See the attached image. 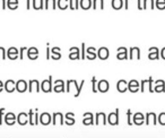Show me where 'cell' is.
<instances>
[{"instance_id":"cell-28","label":"cell","mask_w":165,"mask_h":138,"mask_svg":"<svg viewBox=\"0 0 165 138\" xmlns=\"http://www.w3.org/2000/svg\"><path fill=\"white\" fill-rule=\"evenodd\" d=\"M92 92L93 93H98V80H96V77H93L92 78Z\"/></svg>"},{"instance_id":"cell-29","label":"cell","mask_w":165,"mask_h":138,"mask_svg":"<svg viewBox=\"0 0 165 138\" xmlns=\"http://www.w3.org/2000/svg\"><path fill=\"white\" fill-rule=\"evenodd\" d=\"M155 7H157L161 10L165 9V0H156L155 1Z\"/></svg>"},{"instance_id":"cell-31","label":"cell","mask_w":165,"mask_h":138,"mask_svg":"<svg viewBox=\"0 0 165 138\" xmlns=\"http://www.w3.org/2000/svg\"><path fill=\"white\" fill-rule=\"evenodd\" d=\"M117 58L119 60H126V59H128V52H118Z\"/></svg>"},{"instance_id":"cell-6","label":"cell","mask_w":165,"mask_h":138,"mask_svg":"<svg viewBox=\"0 0 165 138\" xmlns=\"http://www.w3.org/2000/svg\"><path fill=\"white\" fill-rule=\"evenodd\" d=\"M69 59H70V60H77V59H80L79 48H77V47L70 48V50H69Z\"/></svg>"},{"instance_id":"cell-21","label":"cell","mask_w":165,"mask_h":138,"mask_svg":"<svg viewBox=\"0 0 165 138\" xmlns=\"http://www.w3.org/2000/svg\"><path fill=\"white\" fill-rule=\"evenodd\" d=\"M79 5L82 9L87 10V9L92 8V0H79Z\"/></svg>"},{"instance_id":"cell-23","label":"cell","mask_w":165,"mask_h":138,"mask_svg":"<svg viewBox=\"0 0 165 138\" xmlns=\"http://www.w3.org/2000/svg\"><path fill=\"white\" fill-rule=\"evenodd\" d=\"M155 8V0H144V9Z\"/></svg>"},{"instance_id":"cell-27","label":"cell","mask_w":165,"mask_h":138,"mask_svg":"<svg viewBox=\"0 0 165 138\" xmlns=\"http://www.w3.org/2000/svg\"><path fill=\"white\" fill-rule=\"evenodd\" d=\"M41 121H42V124H44V125L50 124V122H51V115H48V113H44V115H42Z\"/></svg>"},{"instance_id":"cell-2","label":"cell","mask_w":165,"mask_h":138,"mask_svg":"<svg viewBox=\"0 0 165 138\" xmlns=\"http://www.w3.org/2000/svg\"><path fill=\"white\" fill-rule=\"evenodd\" d=\"M152 85H153V77H149L148 79H142V83H140V92L144 93V92H146V89L148 88V92L154 93V89H153V87H152Z\"/></svg>"},{"instance_id":"cell-13","label":"cell","mask_w":165,"mask_h":138,"mask_svg":"<svg viewBox=\"0 0 165 138\" xmlns=\"http://www.w3.org/2000/svg\"><path fill=\"white\" fill-rule=\"evenodd\" d=\"M82 124L85 126H88V125H93L94 124V117L92 115L91 112H86L84 113V120H82Z\"/></svg>"},{"instance_id":"cell-33","label":"cell","mask_w":165,"mask_h":138,"mask_svg":"<svg viewBox=\"0 0 165 138\" xmlns=\"http://www.w3.org/2000/svg\"><path fill=\"white\" fill-rule=\"evenodd\" d=\"M127 118H128L127 124L129 125V126H131L133 122H132V118H131V110H130V109L127 110Z\"/></svg>"},{"instance_id":"cell-18","label":"cell","mask_w":165,"mask_h":138,"mask_svg":"<svg viewBox=\"0 0 165 138\" xmlns=\"http://www.w3.org/2000/svg\"><path fill=\"white\" fill-rule=\"evenodd\" d=\"M111 6H112V8L115 9V10H119V9L123 8V6H124L123 0H112V1H111Z\"/></svg>"},{"instance_id":"cell-39","label":"cell","mask_w":165,"mask_h":138,"mask_svg":"<svg viewBox=\"0 0 165 138\" xmlns=\"http://www.w3.org/2000/svg\"><path fill=\"white\" fill-rule=\"evenodd\" d=\"M123 3H124V9H128L129 6H128V3H129V0H123Z\"/></svg>"},{"instance_id":"cell-14","label":"cell","mask_w":165,"mask_h":138,"mask_svg":"<svg viewBox=\"0 0 165 138\" xmlns=\"http://www.w3.org/2000/svg\"><path fill=\"white\" fill-rule=\"evenodd\" d=\"M54 92L57 93H63L65 92V82L62 79L56 80V85H54Z\"/></svg>"},{"instance_id":"cell-8","label":"cell","mask_w":165,"mask_h":138,"mask_svg":"<svg viewBox=\"0 0 165 138\" xmlns=\"http://www.w3.org/2000/svg\"><path fill=\"white\" fill-rule=\"evenodd\" d=\"M109 82L105 79H102L98 83V91L101 92V93H106L109 91Z\"/></svg>"},{"instance_id":"cell-9","label":"cell","mask_w":165,"mask_h":138,"mask_svg":"<svg viewBox=\"0 0 165 138\" xmlns=\"http://www.w3.org/2000/svg\"><path fill=\"white\" fill-rule=\"evenodd\" d=\"M156 93H164L165 92V82L163 79H158L155 82V87L153 88Z\"/></svg>"},{"instance_id":"cell-22","label":"cell","mask_w":165,"mask_h":138,"mask_svg":"<svg viewBox=\"0 0 165 138\" xmlns=\"http://www.w3.org/2000/svg\"><path fill=\"white\" fill-rule=\"evenodd\" d=\"M57 119H58V121H59L60 125L65 124V119H63V115H62L61 113H54V115H53V120H52L53 125L57 124Z\"/></svg>"},{"instance_id":"cell-38","label":"cell","mask_w":165,"mask_h":138,"mask_svg":"<svg viewBox=\"0 0 165 138\" xmlns=\"http://www.w3.org/2000/svg\"><path fill=\"white\" fill-rule=\"evenodd\" d=\"M118 52H128V49L126 47L118 48Z\"/></svg>"},{"instance_id":"cell-24","label":"cell","mask_w":165,"mask_h":138,"mask_svg":"<svg viewBox=\"0 0 165 138\" xmlns=\"http://www.w3.org/2000/svg\"><path fill=\"white\" fill-rule=\"evenodd\" d=\"M58 7L62 10H65L69 7V0H58Z\"/></svg>"},{"instance_id":"cell-15","label":"cell","mask_w":165,"mask_h":138,"mask_svg":"<svg viewBox=\"0 0 165 138\" xmlns=\"http://www.w3.org/2000/svg\"><path fill=\"white\" fill-rule=\"evenodd\" d=\"M117 88H118V91L120 92V93H124V92H127V89H128V83L124 79H120L117 83Z\"/></svg>"},{"instance_id":"cell-4","label":"cell","mask_w":165,"mask_h":138,"mask_svg":"<svg viewBox=\"0 0 165 138\" xmlns=\"http://www.w3.org/2000/svg\"><path fill=\"white\" fill-rule=\"evenodd\" d=\"M132 122L137 126H142V124H145V115L142 112H137L132 117Z\"/></svg>"},{"instance_id":"cell-10","label":"cell","mask_w":165,"mask_h":138,"mask_svg":"<svg viewBox=\"0 0 165 138\" xmlns=\"http://www.w3.org/2000/svg\"><path fill=\"white\" fill-rule=\"evenodd\" d=\"M148 58L150 60H156L159 58V51L156 47H152L148 49Z\"/></svg>"},{"instance_id":"cell-1","label":"cell","mask_w":165,"mask_h":138,"mask_svg":"<svg viewBox=\"0 0 165 138\" xmlns=\"http://www.w3.org/2000/svg\"><path fill=\"white\" fill-rule=\"evenodd\" d=\"M84 84H85V80H82L79 85L77 84L76 79L67 80V92H70V88L74 86V87L76 88V94H75V97H78L80 95V92H82V86H84Z\"/></svg>"},{"instance_id":"cell-32","label":"cell","mask_w":165,"mask_h":138,"mask_svg":"<svg viewBox=\"0 0 165 138\" xmlns=\"http://www.w3.org/2000/svg\"><path fill=\"white\" fill-rule=\"evenodd\" d=\"M158 122L162 126H165V112H162V113H159V115H158Z\"/></svg>"},{"instance_id":"cell-36","label":"cell","mask_w":165,"mask_h":138,"mask_svg":"<svg viewBox=\"0 0 165 138\" xmlns=\"http://www.w3.org/2000/svg\"><path fill=\"white\" fill-rule=\"evenodd\" d=\"M137 7L139 10H142L144 9V0H137Z\"/></svg>"},{"instance_id":"cell-35","label":"cell","mask_w":165,"mask_h":138,"mask_svg":"<svg viewBox=\"0 0 165 138\" xmlns=\"http://www.w3.org/2000/svg\"><path fill=\"white\" fill-rule=\"evenodd\" d=\"M96 57H98V53H87L86 54V58L88 59V60H94Z\"/></svg>"},{"instance_id":"cell-26","label":"cell","mask_w":165,"mask_h":138,"mask_svg":"<svg viewBox=\"0 0 165 138\" xmlns=\"http://www.w3.org/2000/svg\"><path fill=\"white\" fill-rule=\"evenodd\" d=\"M52 58L53 59H60L61 58V53H60V48H53L52 49Z\"/></svg>"},{"instance_id":"cell-12","label":"cell","mask_w":165,"mask_h":138,"mask_svg":"<svg viewBox=\"0 0 165 138\" xmlns=\"http://www.w3.org/2000/svg\"><path fill=\"white\" fill-rule=\"evenodd\" d=\"M139 86H140V84H139L138 80H136V79L130 80V82L128 83V89H129L131 93H136V92H138L139 91Z\"/></svg>"},{"instance_id":"cell-5","label":"cell","mask_w":165,"mask_h":138,"mask_svg":"<svg viewBox=\"0 0 165 138\" xmlns=\"http://www.w3.org/2000/svg\"><path fill=\"white\" fill-rule=\"evenodd\" d=\"M145 124L147 125H156L157 124V117L156 115L154 113V112H149V113H147L146 115V117H145Z\"/></svg>"},{"instance_id":"cell-37","label":"cell","mask_w":165,"mask_h":138,"mask_svg":"<svg viewBox=\"0 0 165 138\" xmlns=\"http://www.w3.org/2000/svg\"><path fill=\"white\" fill-rule=\"evenodd\" d=\"M86 53H96V48L95 47H89L86 49Z\"/></svg>"},{"instance_id":"cell-17","label":"cell","mask_w":165,"mask_h":138,"mask_svg":"<svg viewBox=\"0 0 165 138\" xmlns=\"http://www.w3.org/2000/svg\"><path fill=\"white\" fill-rule=\"evenodd\" d=\"M93 9H104V0H92Z\"/></svg>"},{"instance_id":"cell-20","label":"cell","mask_w":165,"mask_h":138,"mask_svg":"<svg viewBox=\"0 0 165 138\" xmlns=\"http://www.w3.org/2000/svg\"><path fill=\"white\" fill-rule=\"evenodd\" d=\"M52 77H50L49 78V80H44L43 82V84H42V88H43V91L44 92H51V89H52Z\"/></svg>"},{"instance_id":"cell-16","label":"cell","mask_w":165,"mask_h":138,"mask_svg":"<svg viewBox=\"0 0 165 138\" xmlns=\"http://www.w3.org/2000/svg\"><path fill=\"white\" fill-rule=\"evenodd\" d=\"M130 59H140V49L138 47L130 48Z\"/></svg>"},{"instance_id":"cell-40","label":"cell","mask_w":165,"mask_h":138,"mask_svg":"<svg viewBox=\"0 0 165 138\" xmlns=\"http://www.w3.org/2000/svg\"><path fill=\"white\" fill-rule=\"evenodd\" d=\"M161 57L165 60V48H163L162 51H161Z\"/></svg>"},{"instance_id":"cell-7","label":"cell","mask_w":165,"mask_h":138,"mask_svg":"<svg viewBox=\"0 0 165 138\" xmlns=\"http://www.w3.org/2000/svg\"><path fill=\"white\" fill-rule=\"evenodd\" d=\"M106 115L104 112H98L95 115V124L96 125H106Z\"/></svg>"},{"instance_id":"cell-3","label":"cell","mask_w":165,"mask_h":138,"mask_svg":"<svg viewBox=\"0 0 165 138\" xmlns=\"http://www.w3.org/2000/svg\"><path fill=\"white\" fill-rule=\"evenodd\" d=\"M106 120L111 126H117L119 125V109H115L114 112H111L108 117H106Z\"/></svg>"},{"instance_id":"cell-19","label":"cell","mask_w":165,"mask_h":138,"mask_svg":"<svg viewBox=\"0 0 165 138\" xmlns=\"http://www.w3.org/2000/svg\"><path fill=\"white\" fill-rule=\"evenodd\" d=\"M75 115L72 112H69V113H67L65 117V124L69 125V126H71V125H74L75 124Z\"/></svg>"},{"instance_id":"cell-25","label":"cell","mask_w":165,"mask_h":138,"mask_svg":"<svg viewBox=\"0 0 165 138\" xmlns=\"http://www.w3.org/2000/svg\"><path fill=\"white\" fill-rule=\"evenodd\" d=\"M79 7V0H69V8L71 10H77Z\"/></svg>"},{"instance_id":"cell-30","label":"cell","mask_w":165,"mask_h":138,"mask_svg":"<svg viewBox=\"0 0 165 138\" xmlns=\"http://www.w3.org/2000/svg\"><path fill=\"white\" fill-rule=\"evenodd\" d=\"M45 3H47V6H45V8H49V7H51L52 9H56V7H57L56 0H47Z\"/></svg>"},{"instance_id":"cell-34","label":"cell","mask_w":165,"mask_h":138,"mask_svg":"<svg viewBox=\"0 0 165 138\" xmlns=\"http://www.w3.org/2000/svg\"><path fill=\"white\" fill-rule=\"evenodd\" d=\"M85 43L82 42V53H80V59H82V60H85Z\"/></svg>"},{"instance_id":"cell-11","label":"cell","mask_w":165,"mask_h":138,"mask_svg":"<svg viewBox=\"0 0 165 138\" xmlns=\"http://www.w3.org/2000/svg\"><path fill=\"white\" fill-rule=\"evenodd\" d=\"M96 53H98V57L101 59V60H106V59L109 58V49L105 47L100 48Z\"/></svg>"}]
</instances>
